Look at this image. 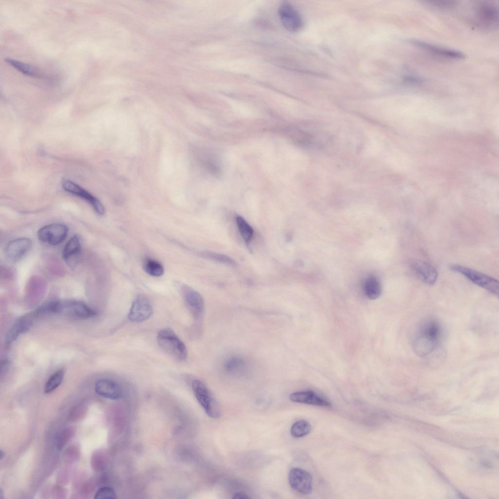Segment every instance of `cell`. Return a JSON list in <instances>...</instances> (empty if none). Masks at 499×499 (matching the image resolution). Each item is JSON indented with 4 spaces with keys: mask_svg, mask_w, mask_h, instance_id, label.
<instances>
[{
    "mask_svg": "<svg viewBox=\"0 0 499 499\" xmlns=\"http://www.w3.org/2000/svg\"><path fill=\"white\" fill-rule=\"evenodd\" d=\"M443 335L440 323L435 319L425 320L420 326L413 343L414 351L424 356L433 352L439 345Z\"/></svg>",
    "mask_w": 499,
    "mask_h": 499,
    "instance_id": "cell-1",
    "label": "cell"
},
{
    "mask_svg": "<svg viewBox=\"0 0 499 499\" xmlns=\"http://www.w3.org/2000/svg\"><path fill=\"white\" fill-rule=\"evenodd\" d=\"M37 312L56 313L79 319L89 318L96 315V312L86 305L75 301H53L40 307Z\"/></svg>",
    "mask_w": 499,
    "mask_h": 499,
    "instance_id": "cell-2",
    "label": "cell"
},
{
    "mask_svg": "<svg viewBox=\"0 0 499 499\" xmlns=\"http://www.w3.org/2000/svg\"><path fill=\"white\" fill-rule=\"evenodd\" d=\"M471 24L483 30H495L498 27L499 10L493 1H479L473 6Z\"/></svg>",
    "mask_w": 499,
    "mask_h": 499,
    "instance_id": "cell-3",
    "label": "cell"
},
{
    "mask_svg": "<svg viewBox=\"0 0 499 499\" xmlns=\"http://www.w3.org/2000/svg\"><path fill=\"white\" fill-rule=\"evenodd\" d=\"M157 341L160 347L172 357L179 361L187 358L186 345L172 329L165 328L160 330L157 334Z\"/></svg>",
    "mask_w": 499,
    "mask_h": 499,
    "instance_id": "cell-4",
    "label": "cell"
},
{
    "mask_svg": "<svg viewBox=\"0 0 499 499\" xmlns=\"http://www.w3.org/2000/svg\"><path fill=\"white\" fill-rule=\"evenodd\" d=\"M450 269L453 271L462 274L475 284L498 295L499 284V281L496 279L472 269L460 265H453L451 266Z\"/></svg>",
    "mask_w": 499,
    "mask_h": 499,
    "instance_id": "cell-5",
    "label": "cell"
},
{
    "mask_svg": "<svg viewBox=\"0 0 499 499\" xmlns=\"http://www.w3.org/2000/svg\"><path fill=\"white\" fill-rule=\"evenodd\" d=\"M194 394L206 414L211 418H217L220 415V408L206 385L201 381L194 380L192 383Z\"/></svg>",
    "mask_w": 499,
    "mask_h": 499,
    "instance_id": "cell-6",
    "label": "cell"
},
{
    "mask_svg": "<svg viewBox=\"0 0 499 499\" xmlns=\"http://www.w3.org/2000/svg\"><path fill=\"white\" fill-rule=\"evenodd\" d=\"M278 14L283 25L288 31L296 32L303 27V21L300 14L288 2L285 1L280 4Z\"/></svg>",
    "mask_w": 499,
    "mask_h": 499,
    "instance_id": "cell-7",
    "label": "cell"
},
{
    "mask_svg": "<svg viewBox=\"0 0 499 499\" xmlns=\"http://www.w3.org/2000/svg\"><path fill=\"white\" fill-rule=\"evenodd\" d=\"M68 228L61 223H52L40 228L38 232V239L50 245H57L66 238Z\"/></svg>",
    "mask_w": 499,
    "mask_h": 499,
    "instance_id": "cell-8",
    "label": "cell"
},
{
    "mask_svg": "<svg viewBox=\"0 0 499 499\" xmlns=\"http://www.w3.org/2000/svg\"><path fill=\"white\" fill-rule=\"evenodd\" d=\"M288 481L295 491L304 495L309 494L312 489V478L307 471L300 468H293L288 474Z\"/></svg>",
    "mask_w": 499,
    "mask_h": 499,
    "instance_id": "cell-9",
    "label": "cell"
},
{
    "mask_svg": "<svg viewBox=\"0 0 499 499\" xmlns=\"http://www.w3.org/2000/svg\"><path fill=\"white\" fill-rule=\"evenodd\" d=\"M153 314V307L145 296L138 295L134 301L128 314L132 322H142L149 319Z\"/></svg>",
    "mask_w": 499,
    "mask_h": 499,
    "instance_id": "cell-10",
    "label": "cell"
},
{
    "mask_svg": "<svg viewBox=\"0 0 499 499\" xmlns=\"http://www.w3.org/2000/svg\"><path fill=\"white\" fill-rule=\"evenodd\" d=\"M181 293L185 304L193 317L199 319L202 315L204 303L202 296L196 290L187 285L181 287Z\"/></svg>",
    "mask_w": 499,
    "mask_h": 499,
    "instance_id": "cell-11",
    "label": "cell"
},
{
    "mask_svg": "<svg viewBox=\"0 0 499 499\" xmlns=\"http://www.w3.org/2000/svg\"><path fill=\"white\" fill-rule=\"evenodd\" d=\"M62 186L64 190L84 199L88 202L98 214L102 215L105 212L102 204L94 196L78 185L68 180H64Z\"/></svg>",
    "mask_w": 499,
    "mask_h": 499,
    "instance_id": "cell-12",
    "label": "cell"
},
{
    "mask_svg": "<svg viewBox=\"0 0 499 499\" xmlns=\"http://www.w3.org/2000/svg\"><path fill=\"white\" fill-rule=\"evenodd\" d=\"M31 246L32 242L30 239L26 237L18 238L10 241L7 244L5 253L9 260L17 261L29 251Z\"/></svg>",
    "mask_w": 499,
    "mask_h": 499,
    "instance_id": "cell-13",
    "label": "cell"
},
{
    "mask_svg": "<svg viewBox=\"0 0 499 499\" xmlns=\"http://www.w3.org/2000/svg\"><path fill=\"white\" fill-rule=\"evenodd\" d=\"M410 42L422 50L443 58L454 59H462L465 58L464 54L459 51L439 46L422 40L411 39L410 40Z\"/></svg>",
    "mask_w": 499,
    "mask_h": 499,
    "instance_id": "cell-14",
    "label": "cell"
},
{
    "mask_svg": "<svg viewBox=\"0 0 499 499\" xmlns=\"http://www.w3.org/2000/svg\"><path fill=\"white\" fill-rule=\"evenodd\" d=\"M289 399L295 403L323 407L330 406V403L311 390L292 393L290 395Z\"/></svg>",
    "mask_w": 499,
    "mask_h": 499,
    "instance_id": "cell-15",
    "label": "cell"
},
{
    "mask_svg": "<svg viewBox=\"0 0 499 499\" xmlns=\"http://www.w3.org/2000/svg\"><path fill=\"white\" fill-rule=\"evenodd\" d=\"M95 391L99 395L110 400H116L121 394L118 384L107 379L98 380L95 384Z\"/></svg>",
    "mask_w": 499,
    "mask_h": 499,
    "instance_id": "cell-16",
    "label": "cell"
},
{
    "mask_svg": "<svg viewBox=\"0 0 499 499\" xmlns=\"http://www.w3.org/2000/svg\"><path fill=\"white\" fill-rule=\"evenodd\" d=\"M412 267L417 276L426 284L433 285L436 281L437 271L429 263L422 261H416L412 264Z\"/></svg>",
    "mask_w": 499,
    "mask_h": 499,
    "instance_id": "cell-17",
    "label": "cell"
},
{
    "mask_svg": "<svg viewBox=\"0 0 499 499\" xmlns=\"http://www.w3.org/2000/svg\"><path fill=\"white\" fill-rule=\"evenodd\" d=\"M32 326V321L27 318H21L16 321L8 330L5 336V343L10 344L18 336L27 331Z\"/></svg>",
    "mask_w": 499,
    "mask_h": 499,
    "instance_id": "cell-18",
    "label": "cell"
},
{
    "mask_svg": "<svg viewBox=\"0 0 499 499\" xmlns=\"http://www.w3.org/2000/svg\"><path fill=\"white\" fill-rule=\"evenodd\" d=\"M81 251V244L79 238L74 235L66 244L63 251L62 256L65 261L70 262L77 257Z\"/></svg>",
    "mask_w": 499,
    "mask_h": 499,
    "instance_id": "cell-19",
    "label": "cell"
},
{
    "mask_svg": "<svg viewBox=\"0 0 499 499\" xmlns=\"http://www.w3.org/2000/svg\"><path fill=\"white\" fill-rule=\"evenodd\" d=\"M245 360L237 356L232 357L229 359L224 364V368L225 372L230 375L241 374L246 368Z\"/></svg>",
    "mask_w": 499,
    "mask_h": 499,
    "instance_id": "cell-20",
    "label": "cell"
},
{
    "mask_svg": "<svg viewBox=\"0 0 499 499\" xmlns=\"http://www.w3.org/2000/svg\"><path fill=\"white\" fill-rule=\"evenodd\" d=\"M365 292L370 299L378 298L381 293V287L376 278L371 277L367 279L365 285Z\"/></svg>",
    "mask_w": 499,
    "mask_h": 499,
    "instance_id": "cell-21",
    "label": "cell"
},
{
    "mask_svg": "<svg viewBox=\"0 0 499 499\" xmlns=\"http://www.w3.org/2000/svg\"><path fill=\"white\" fill-rule=\"evenodd\" d=\"M5 61L23 75L30 77H38V76L36 69L28 64L10 58H6Z\"/></svg>",
    "mask_w": 499,
    "mask_h": 499,
    "instance_id": "cell-22",
    "label": "cell"
},
{
    "mask_svg": "<svg viewBox=\"0 0 499 499\" xmlns=\"http://www.w3.org/2000/svg\"><path fill=\"white\" fill-rule=\"evenodd\" d=\"M236 222L239 232L246 243H249L253 235V230L251 226L242 216L236 217Z\"/></svg>",
    "mask_w": 499,
    "mask_h": 499,
    "instance_id": "cell-23",
    "label": "cell"
},
{
    "mask_svg": "<svg viewBox=\"0 0 499 499\" xmlns=\"http://www.w3.org/2000/svg\"><path fill=\"white\" fill-rule=\"evenodd\" d=\"M311 426L307 421L301 420L293 424L290 429V434L294 438H301L307 435Z\"/></svg>",
    "mask_w": 499,
    "mask_h": 499,
    "instance_id": "cell-24",
    "label": "cell"
},
{
    "mask_svg": "<svg viewBox=\"0 0 499 499\" xmlns=\"http://www.w3.org/2000/svg\"><path fill=\"white\" fill-rule=\"evenodd\" d=\"M143 268L145 271L152 276L159 277L164 273L162 265L152 259H146L143 262Z\"/></svg>",
    "mask_w": 499,
    "mask_h": 499,
    "instance_id": "cell-25",
    "label": "cell"
},
{
    "mask_svg": "<svg viewBox=\"0 0 499 499\" xmlns=\"http://www.w3.org/2000/svg\"><path fill=\"white\" fill-rule=\"evenodd\" d=\"M64 371L61 369L54 372L48 379L44 386V392L49 393L56 389L62 383Z\"/></svg>",
    "mask_w": 499,
    "mask_h": 499,
    "instance_id": "cell-26",
    "label": "cell"
},
{
    "mask_svg": "<svg viewBox=\"0 0 499 499\" xmlns=\"http://www.w3.org/2000/svg\"><path fill=\"white\" fill-rule=\"evenodd\" d=\"M202 255L203 256L215 262L232 266L236 265V263L234 260L224 254L214 252L207 251L203 252Z\"/></svg>",
    "mask_w": 499,
    "mask_h": 499,
    "instance_id": "cell-27",
    "label": "cell"
},
{
    "mask_svg": "<svg viewBox=\"0 0 499 499\" xmlns=\"http://www.w3.org/2000/svg\"><path fill=\"white\" fill-rule=\"evenodd\" d=\"M95 499H114L116 498L114 490L110 487H102L96 491Z\"/></svg>",
    "mask_w": 499,
    "mask_h": 499,
    "instance_id": "cell-28",
    "label": "cell"
},
{
    "mask_svg": "<svg viewBox=\"0 0 499 499\" xmlns=\"http://www.w3.org/2000/svg\"><path fill=\"white\" fill-rule=\"evenodd\" d=\"M73 431L70 428L64 430L58 437L57 440V447L58 449H61L65 445L71 436L73 434Z\"/></svg>",
    "mask_w": 499,
    "mask_h": 499,
    "instance_id": "cell-29",
    "label": "cell"
},
{
    "mask_svg": "<svg viewBox=\"0 0 499 499\" xmlns=\"http://www.w3.org/2000/svg\"><path fill=\"white\" fill-rule=\"evenodd\" d=\"M232 498L235 499H249L250 497L243 492H237L233 495Z\"/></svg>",
    "mask_w": 499,
    "mask_h": 499,
    "instance_id": "cell-30",
    "label": "cell"
},
{
    "mask_svg": "<svg viewBox=\"0 0 499 499\" xmlns=\"http://www.w3.org/2000/svg\"><path fill=\"white\" fill-rule=\"evenodd\" d=\"M4 456H5V453L1 449H0V460H2L4 457Z\"/></svg>",
    "mask_w": 499,
    "mask_h": 499,
    "instance_id": "cell-31",
    "label": "cell"
}]
</instances>
